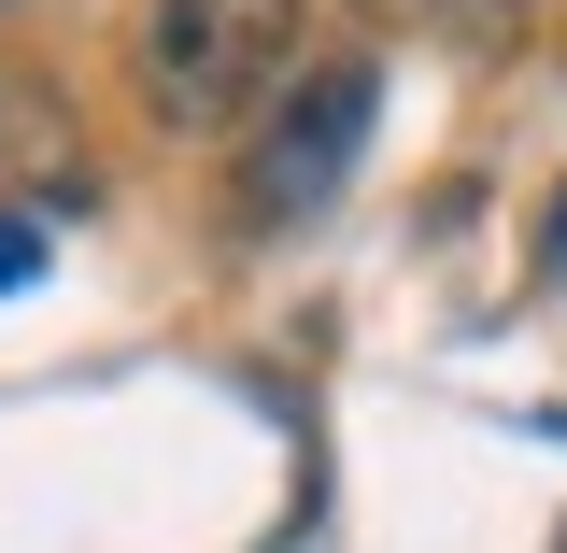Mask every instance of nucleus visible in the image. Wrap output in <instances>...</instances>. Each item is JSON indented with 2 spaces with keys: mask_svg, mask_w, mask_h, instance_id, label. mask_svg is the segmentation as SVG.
I'll list each match as a JSON object with an SVG mask.
<instances>
[{
  "mask_svg": "<svg viewBox=\"0 0 567 553\" xmlns=\"http://www.w3.org/2000/svg\"><path fill=\"white\" fill-rule=\"evenodd\" d=\"M142 100H156V129H241V114H270L284 85H298V0H156L142 14Z\"/></svg>",
  "mask_w": 567,
  "mask_h": 553,
  "instance_id": "nucleus-1",
  "label": "nucleus"
},
{
  "mask_svg": "<svg viewBox=\"0 0 567 553\" xmlns=\"http://www.w3.org/2000/svg\"><path fill=\"white\" fill-rule=\"evenodd\" d=\"M383 114V58H298V85L270 100V129H256V171H241V213L284 227V213H327L354 171V142Z\"/></svg>",
  "mask_w": 567,
  "mask_h": 553,
  "instance_id": "nucleus-2",
  "label": "nucleus"
},
{
  "mask_svg": "<svg viewBox=\"0 0 567 553\" xmlns=\"http://www.w3.org/2000/svg\"><path fill=\"white\" fill-rule=\"evenodd\" d=\"M0 142H14V156H71V114H43L29 85H0Z\"/></svg>",
  "mask_w": 567,
  "mask_h": 553,
  "instance_id": "nucleus-3",
  "label": "nucleus"
},
{
  "mask_svg": "<svg viewBox=\"0 0 567 553\" xmlns=\"http://www.w3.org/2000/svg\"><path fill=\"white\" fill-rule=\"evenodd\" d=\"M525 14H539V0H440V29H454V43H511Z\"/></svg>",
  "mask_w": 567,
  "mask_h": 553,
  "instance_id": "nucleus-4",
  "label": "nucleus"
},
{
  "mask_svg": "<svg viewBox=\"0 0 567 553\" xmlns=\"http://www.w3.org/2000/svg\"><path fill=\"white\" fill-rule=\"evenodd\" d=\"M29 270H43V227H29V213H0V298H14Z\"/></svg>",
  "mask_w": 567,
  "mask_h": 553,
  "instance_id": "nucleus-5",
  "label": "nucleus"
},
{
  "mask_svg": "<svg viewBox=\"0 0 567 553\" xmlns=\"http://www.w3.org/2000/svg\"><path fill=\"white\" fill-rule=\"evenodd\" d=\"M369 14H440V0H369Z\"/></svg>",
  "mask_w": 567,
  "mask_h": 553,
  "instance_id": "nucleus-6",
  "label": "nucleus"
}]
</instances>
